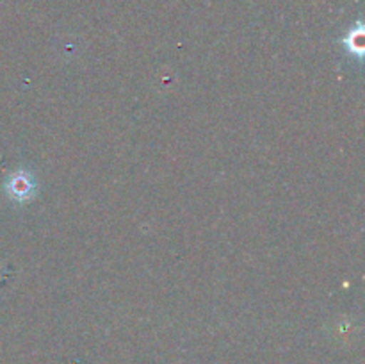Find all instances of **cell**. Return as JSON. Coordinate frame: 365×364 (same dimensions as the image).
<instances>
[{
	"instance_id": "1",
	"label": "cell",
	"mask_w": 365,
	"mask_h": 364,
	"mask_svg": "<svg viewBox=\"0 0 365 364\" xmlns=\"http://www.w3.org/2000/svg\"><path fill=\"white\" fill-rule=\"evenodd\" d=\"M7 191H9L11 198L25 200L34 193V178L25 171H18L11 177L9 184H7Z\"/></svg>"
},
{
	"instance_id": "2",
	"label": "cell",
	"mask_w": 365,
	"mask_h": 364,
	"mask_svg": "<svg viewBox=\"0 0 365 364\" xmlns=\"http://www.w3.org/2000/svg\"><path fill=\"white\" fill-rule=\"evenodd\" d=\"M362 38H364V32H362V27L359 25L355 31H349V34L346 36L344 39V45L346 49H348V52L353 54V56H359L360 59H362V52H364Z\"/></svg>"
}]
</instances>
